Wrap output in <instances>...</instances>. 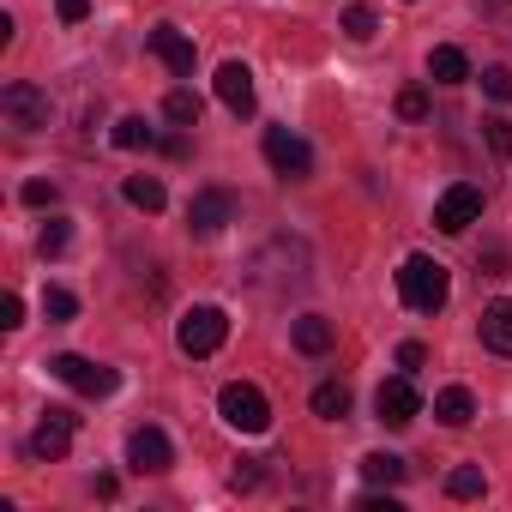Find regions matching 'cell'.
Masks as SVG:
<instances>
[{"label": "cell", "mask_w": 512, "mask_h": 512, "mask_svg": "<svg viewBox=\"0 0 512 512\" xmlns=\"http://www.w3.org/2000/svg\"><path fill=\"white\" fill-rule=\"evenodd\" d=\"M398 296L410 314H440L446 296H452V278L440 260H428V253H410V260L398 266Z\"/></svg>", "instance_id": "1"}, {"label": "cell", "mask_w": 512, "mask_h": 512, "mask_svg": "<svg viewBox=\"0 0 512 512\" xmlns=\"http://www.w3.org/2000/svg\"><path fill=\"white\" fill-rule=\"evenodd\" d=\"M0 115H7V127H13V133H43V127H49V115H55V103H49V91H43V85L13 79L7 91H0Z\"/></svg>", "instance_id": "2"}, {"label": "cell", "mask_w": 512, "mask_h": 512, "mask_svg": "<svg viewBox=\"0 0 512 512\" xmlns=\"http://www.w3.org/2000/svg\"><path fill=\"white\" fill-rule=\"evenodd\" d=\"M217 410H223V422H229L235 434H266V428H272V404H266V392H260V386H247V380H229L223 398H217Z\"/></svg>", "instance_id": "3"}, {"label": "cell", "mask_w": 512, "mask_h": 512, "mask_svg": "<svg viewBox=\"0 0 512 512\" xmlns=\"http://www.w3.org/2000/svg\"><path fill=\"white\" fill-rule=\"evenodd\" d=\"M223 338H229V314H223V308H187L181 326H175L181 356H217Z\"/></svg>", "instance_id": "4"}, {"label": "cell", "mask_w": 512, "mask_h": 512, "mask_svg": "<svg viewBox=\"0 0 512 512\" xmlns=\"http://www.w3.org/2000/svg\"><path fill=\"white\" fill-rule=\"evenodd\" d=\"M49 374L61 386H73V392H85V398H109L121 386V374L103 368V362H91V356H49Z\"/></svg>", "instance_id": "5"}, {"label": "cell", "mask_w": 512, "mask_h": 512, "mask_svg": "<svg viewBox=\"0 0 512 512\" xmlns=\"http://www.w3.org/2000/svg\"><path fill=\"white\" fill-rule=\"evenodd\" d=\"M266 163H272L284 181H308V175H314V151H308V139H296L290 127H266Z\"/></svg>", "instance_id": "6"}, {"label": "cell", "mask_w": 512, "mask_h": 512, "mask_svg": "<svg viewBox=\"0 0 512 512\" xmlns=\"http://www.w3.org/2000/svg\"><path fill=\"white\" fill-rule=\"evenodd\" d=\"M476 217H482V187H470V181H458L434 199V229H446V235H464Z\"/></svg>", "instance_id": "7"}, {"label": "cell", "mask_w": 512, "mask_h": 512, "mask_svg": "<svg viewBox=\"0 0 512 512\" xmlns=\"http://www.w3.org/2000/svg\"><path fill=\"white\" fill-rule=\"evenodd\" d=\"M374 416H380L386 428H410V422L422 416V392H416V380H410V374L386 380V386L374 392Z\"/></svg>", "instance_id": "8"}, {"label": "cell", "mask_w": 512, "mask_h": 512, "mask_svg": "<svg viewBox=\"0 0 512 512\" xmlns=\"http://www.w3.org/2000/svg\"><path fill=\"white\" fill-rule=\"evenodd\" d=\"M127 464H133L139 476H163V470L175 464L169 434H163V428H151V422H145V428H133V434H127Z\"/></svg>", "instance_id": "9"}, {"label": "cell", "mask_w": 512, "mask_h": 512, "mask_svg": "<svg viewBox=\"0 0 512 512\" xmlns=\"http://www.w3.org/2000/svg\"><path fill=\"white\" fill-rule=\"evenodd\" d=\"M223 223H235V193H229V187H205V193H193V205H187V229H193V235H217Z\"/></svg>", "instance_id": "10"}, {"label": "cell", "mask_w": 512, "mask_h": 512, "mask_svg": "<svg viewBox=\"0 0 512 512\" xmlns=\"http://www.w3.org/2000/svg\"><path fill=\"white\" fill-rule=\"evenodd\" d=\"M67 446H73V416L67 410H49L37 422V434H31V458L37 464H55V458H67Z\"/></svg>", "instance_id": "11"}, {"label": "cell", "mask_w": 512, "mask_h": 512, "mask_svg": "<svg viewBox=\"0 0 512 512\" xmlns=\"http://www.w3.org/2000/svg\"><path fill=\"white\" fill-rule=\"evenodd\" d=\"M145 49H151L175 79H187V73H193V37H181L175 25H157V31L145 37Z\"/></svg>", "instance_id": "12"}, {"label": "cell", "mask_w": 512, "mask_h": 512, "mask_svg": "<svg viewBox=\"0 0 512 512\" xmlns=\"http://www.w3.org/2000/svg\"><path fill=\"white\" fill-rule=\"evenodd\" d=\"M217 97H223L229 115H253V73L241 61H223L217 67Z\"/></svg>", "instance_id": "13"}, {"label": "cell", "mask_w": 512, "mask_h": 512, "mask_svg": "<svg viewBox=\"0 0 512 512\" xmlns=\"http://www.w3.org/2000/svg\"><path fill=\"white\" fill-rule=\"evenodd\" d=\"M482 344L494 356H512V302H488L482 308Z\"/></svg>", "instance_id": "14"}, {"label": "cell", "mask_w": 512, "mask_h": 512, "mask_svg": "<svg viewBox=\"0 0 512 512\" xmlns=\"http://www.w3.org/2000/svg\"><path fill=\"white\" fill-rule=\"evenodd\" d=\"M428 79H434V85H464V79H470V55L452 49V43H440V49L428 55Z\"/></svg>", "instance_id": "15"}, {"label": "cell", "mask_w": 512, "mask_h": 512, "mask_svg": "<svg viewBox=\"0 0 512 512\" xmlns=\"http://www.w3.org/2000/svg\"><path fill=\"white\" fill-rule=\"evenodd\" d=\"M434 416H440L446 428H464V422L476 416V392H470V386H446V392H434Z\"/></svg>", "instance_id": "16"}, {"label": "cell", "mask_w": 512, "mask_h": 512, "mask_svg": "<svg viewBox=\"0 0 512 512\" xmlns=\"http://www.w3.org/2000/svg\"><path fill=\"white\" fill-rule=\"evenodd\" d=\"M332 344H338L332 320H320V314H302V320H296V350H302V356H326Z\"/></svg>", "instance_id": "17"}, {"label": "cell", "mask_w": 512, "mask_h": 512, "mask_svg": "<svg viewBox=\"0 0 512 512\" xmlns=\"http://www.w3.org/2000/svg\"><path fill=\"white\" fill-rule=\"evenodd\" d=\"M362 476H368L374 488H398V482L410 476V464H404L398 452H368V458H362Z\"/></svg>", "instance_id": "18"}, {"label": "cell", "mask_w": 512, "mask_h": 512, "mask_svg": "<svg viewBox=\"0 0 512 512\" xmlns=\"http://www.w3.org/2000/svg\"><path fill=\"white\" fill-rule=\"evenodd\" d=\"M121 193H127V205H133V211H163V199H169L157 175H127V181H121Z\"/></svg>", "instance_id": "19"}, {"label": "cell", "mask_w": 512, "mask_h": 512, "mask_svg": "<svg viewBox=\"0 0 512 512\" xmlns=\"http://www.w3.org/2000/svg\"><path fill=\"white\" fill-rule=\"evenodd\" d=\"M109 139H115V145H121V151H145V145H157V127H151V121H145V115H121V121H115V133H109Z\"/></svg>", "instance_id": "20"}, {"label": "cell", "mask_w": 512, "mask_h": 512, "mask_svg": "<svg viewBox=\"0 0 512 512\" xmlns=\"http://www.w3.org/2000/svg\"><path fill=\"white\" fill-rule=\"evenodd\" d=\"M314 416H326V422H344V416H350V386H338V380L314 386Z\"/></svg>", "instance_id": "21"}, {"label": "cell", "mask_w": 512, "mask_h": 512, "mask_svg": "<svg viewBox=\"0 0 512 512\" xmlns=\"http://www.w3.org/2000/svg\"><path fill=\"white\" fill-rule=\"evenodd\" d=\"M446 494H452V500H482V494H488V476H482V464H458V470L446 476Z\"/></svg>", "instance_id": "22"}, {"label": "cell", "mask_w": 512, "mask_h": 512, "mask_svg": "<svg viewBox=\"0 0 512 512\" xmlns=\"http://www.w3.org/2000/svg\"><path fill=\"white\" fill-rule=\"evenodd\" d=\"M163 115H169L175 127H199V97L181 85V91H169V97H163Z\"/></svg>", "instance_id": "23"}, {"label": "cell", "mask_w": 512, "mask_h": 512, "mask_svg": "<svg viewBox=\"0 0 512 512\" xmlns=\"http://www.w3.org/2000/svg\"><path fill=\"white\" fill-rule=\"evenodd\" d=\"M43 314H49V326H67V320L79 314V296L61 290V284H49V290H43Z\"/></svg>", "instance_id": "24"}, {"label": "cell", "mask_w": 512, "mask_h": 512, "mask_svg": "<svg viewBox=\"0 0 512 512\" xmlns=\"http://www.w3.org/2000/svg\"><path fill=\"white\" fill-rule=\"evenodd\" d=\"M344 31H350L356 43H368V37L380 31V19H374V7H362V0H356V7H344Z\"/></svg>", "instance_id": "25"}, {"label": "cell", "mask_w": 512, "mask_h": 512, "mask_svg": "<svg viewBox=\"0 0 512 512\" xmlns=\"http://www.w3.org/2000/svg\"><path fill=\"white\" fill-rule=\"evenodd\" d=\"M67 241H73V223H61V217H55V223L37 235V253H43V260H55V253H67Z\"/></svg>", "instance_id": "26"}, {"label": "cell", "mask_w": 512, "mask_h": 512, "mask_svg": "<svg viewBox=\"0 0 512 512\" xmlns=\"http://www.w3.org/2000/svg\"><path fill=\"white\" fill-rule=\"evenodd\" d=\"M482 139H488V151H494V157H512V121H506V115L482 121Z\"/></svg>", "instance_id": "27"}, {"label": "cell", "mask_w": 512, "mask_h": 512, "mask_svg": "<svg viewBox=\"0 0 512 512\" xmlns=\"http://www.w3.org/2000/svg\"><path fill=\"white\" fill-rule=\"evenodd\" d=\"M482 97L512 103V67H488V73H482Z\"/></svg>", "instance_id": "28"}, {"label": "cell", "mask_w": 512, "mask_h": 512, "mask_svg": "<svg viewBox=\"0 0 512 512\" xmlns=\"http://www.w3.org/2000/svg\"><path fill=\"white\" fill-rule=\"evenodd\" d=\"M398 115H404V121H422V115H428V91H422V85H404V91H398Z\"/></svg>", "instance_id": "29"}, {"label": "cell", "mask_w": 512, "mask_h": 512, "mask_svg": "<svg viewBox=\"0 0 512 512\" xmlns=\"http://www.w3.org/2000/svg\"><path fill=\"white\" fill-rule=\"evenodd\" d=\"M19 199H25V205H37V211H43V205H55V199H61V187H55V181H43V175H37V181H25V187H19Z\"/></svg>", "instance_id": "30"}, {"label": "cell", "mask_w": 512, "mask_h": 512, "mask_svg": "<svg viewBox=\"0 0 512 512\" xmlns=\"http://www.w3.org/2000/svg\"><path fill=\"white\" fill-rule=\"evenodd\" d=\"M0 326H7V332H19V326H25V302H19L13 290L0 296Z\"/></svg>", "instance_id": "31"}, {"label": "cell", "mask_w": 512, "mask_h": 512, "mask_svg": "<svg viewBox=\"0 0 512 512\" xmlns=\"http://www.w3.org/2000/svg\"><path fill=\"white\" fill-rule=\"evenodd\" d=\"M229 488H260V458H241L235 476H229Z\"/></svg>", "instance_id": "32"}, {"label": "cell", "mask_w": 512, "mask_h": 512, "mask_svg": "<svg viewBox=\"0 0 512 512\" xmlns=\"http://www.w3.org/2000/svg\"><path fill=\"white\" fill-rule=\"evenodd\" d=\"M422 362H428V350H422V344H398V368H404V374H416Z\"/></svg>", "instance_id": "33"}, {"label": "cell", "mask_w": 512, "mask_h": 512, "mask_svg": "<svg viewBox=\"0 0 512 512\" xmlns=\"http://www.w3.org/2000/svg\"><path fill=\"white\" fill-rule=\"evenodd\" d=\"M55 13H61V19H67V25H79V19H85V13H91V0H55Z\"/></svg>", "instance_id": "34"}, {"label": "cell", "mask_w": 512, "mask_h": 512, "mask_svg": "<svg viewBox=\"0 0 512 512\" xmlns=\"http://www.w3.org/2000/svg\"><path fill=\"white\" fill-rule=\"evenodd\" d=\"M356 506H362V512H398V500H392V494H362Z\"/></svg>", "instance_id": "35"}, {"label": "cell", "mask_w": 512, "mask_h": 512, "mask_svg": "<svg viewBox=\"0 0 512 512\" xmlns=\"http://www.w3.org/2000/svg\"><path fill=\"white\" fill-rule=\"evenodd\" d=\"M482 13L500 19V25H512V0H482Z\"/></svg>", "instance_id": "36"}]
</instances>
